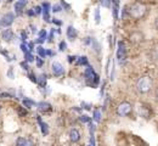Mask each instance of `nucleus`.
<instances>
[{"label":"nucleus","mask_w":158,"mask_h":146,"mask_svg":"<svg viewBox=\"0 0 158 146\" xmlns=\"http://www.w3.org/2000/svg\"><path fill=\"white\" fill-rule=\"evenodd\" d=\"M0 111H1V106H0Z\"/></svg>","instance_id":"obj_55"},{"label":"nucleus","mask_w":158,"mask_h":146,"mask_svg":"<svg viewBox=\"0 0 158 146\" xmlns=\"http://www.w3.org/2000/svg\"><path fill=\"white\" fill-rule=\"evenodd\" d=\"M21 38H22V42L23 43L26 42V39H27V34H26V32H22V33H21Z\"/></svg>","instance_id":"obj_45"},{"label":"nucleus","mask_w":158,"mask_h":146,"mask_svg":"<svg viewBox=\"0 0 158 146\" xmlns=\"http://www.w3.org/2000/svg\"><path fill=\"white\" fill-rule=\"evenodd\" d=\"M131 111H133V106H131L130 102H128V101H124V102L119 104L118 107H117V115L120 116V117L129 116L131 113Z\"/></svg>","instance_id":"obj_4"},{"label":"nucleus","mask_w":158,"mask_h":146,"mask_svg":"<svg viewBox=\"0 0 158 146\" xmlns=\"http://www.w3.org/2000/svg\"><path fill=\"white\" fill-rule=\"evenodd\" d=\"M91 42H93V40H91V38H90V37L84 38V44H85V45H90V44H91Z\"/></svg>","instance_id":"obj_39"},{"label":"nucleus","mask_w":158,"mask_h":146,"mask_svg":"<svg viewBox=\"0 0 158 146\" xmlns=\"http://www.w3.org/2000/svg\"><path fill=\"white\" fill-rule=\"evenodd\" d=\"M37 52H38V55H39L40 57H45V56H46V51H45V49H44L41 45H39V46L37 48Z\"/></svg>","instance_id":"obj_22"},{"label":"nucleus","mask_w":158,"mask_h":146,"mask_svg":"<svg viewBox=\"0 0 158 146\" xmlns=\"http://www.w3.org/2000/svg\"><path fill=\"white\" fill-rule=\"evenodd\" d=\"M156 100L158 101V86H157V89H156Z\"/></svg>","instance_id":"obj_53"},{"label":"nucleus","mask_w":158,"mask_h":146,"mask_svg":"<svg viewBox=\"0 0 158 146\" xmlns=\"http://www.w3.org/2000/svg\"><path fill=\"white\" fill-rule=\"evenodd\" d=\"M100 4H101L103 7H111L112 0H100Z\"/></svg>","instance_id":"obj_25"},{"label":"nucleus","mask_w":158,"mask_h":146,"mask_svg":"<svg viewBox=\"0 0 158 146\" xmlns=\"http://www.w3.org/2000/svg\"><path fill=\"white\" fill-rule=\"evenodd\" d=\"M59 49H60V51H64V50H66V43H64V42L60 43Z\"/></svg>","instance_id":"obj_36"},{"label":"nucleus","mask_w":158,"mask_h":146,"mask_svg":"<svg viewBox=\"0 0 158 146\" xmlns=\"http://www.w3.org/2000/svg\"><path fill=\"white\" fill-rule=\"evenodd\" d=\"M93 119H94L96 123H100V122H101V111H100V110H94Z\"/></svg>","instance_id":"obj_19"},{"label":"nucleus","mask_w":158,"mask_h":146,"mask_svg":"<svg viewBox=\"0 0 158 146\" xmlns=\"http://www.w3.org/2000/svg\"><path fill=\"white\" fill-rule=\"evenodd\" d=\"M155 27H156V29L158 31V17L156 19V21H155Z\"/></svg>","instance_id":"obj_51"},{"label":"nucleus","mask_w":158,"mask_h":146,"mask_svg":"<svg viewBox=\"0 0 158 146\" xmlns=\"http://www.w3.org/2000/svg\"><path fill=\"white\" fill-rule=\"evenodd\" d=\"M83 106H84V107H83V108H84V110H88V111H89V110H90V104H85V102H83Z\"/></svg>","instance_id":"obj_47"},{"label":"nucleus","mask_w":158,"mask_h":146,"mask_svg":"<svg viewBox=\"0 0 158 146\" xmlns=\"http://www.w3.org/2000/svg\"><path fill=\"white\" fill-rule=\"evenodd\" d=\"M67 59H68V62H71V63L74 62V60H77V57H76V56H73V55H69Z\"/></svg>","instance_id":"obj_43"},{"label":"nucleus","mask_w":158,"mask_h":146,"mask_svg":"<svg viewBox=\"0 0 158 146\" xmlns=\"http://www.w3.org/2000/svg\"><path fill=\"white\" fill-rule=\"evenodd\" d=\"M117 60L119 63H123L127 60V46L124 42H118L117 46Z\"/></svg>","instance_id":"obj_5"},{"label":"nucleus","mask_w":158,"mask_h":146,"mask_svg":"<svg viewBox=\"0 0 158 146\" xmlns=\"http://www.w3.org/2000/svg\"><path fill=\"white\" fill-rule=\"evenodd\" d=\"M28 48H29V51H32L33 48H34V44H33V43H29V44H28Z\"/></svg>","instance_id":"obj_48"},{"label":"nucleus","mask_w":158,"mask_h":146,"mask_svg":"<svg viewBox=\"0 0 158 146\" xmlns=\"http://www.w3.org/2000/svg\"><path fill=\"white\" fill-rule=\"evenodd\" d=\"M39 38L40 39H44V40L46 39V31L45 29H41L39 32Z\"/></svg>","instance_id":"obj_33"},{"label":"nucleus","mask_w":158,"mask_h":146,"mask_svg":"<svg viewBox=\"0 0 158 146\" xmlns=\"http://www.w3.org/2000/svg\"><path fill=\"white\" fill-rule=\"evenodd\" d=\"M41 7H43V16H44V21L50 22L51 21V19H50V10H51L50 4H49V2H43Z\"/></svg>","instance_id":"obj_9"},{"label":"nucleus","mask_w":158,"mask_h":146,"mask_svg":"<svg viewBox=\"0 0 158 146\" xmlns=\"http://www.w3.org/2000/svg\"><path fill=\"white\" fill-rule=\"evenodd\" d=\"M21 66L23 67V69H26V71H28V63H27V61L24 60L23 62H21Z\"/></svg>","instance_id":"obj_44"},{"label":"nucleus","mask_w":158,"mask_h":146,"mask_svg":"<svg viewBox=\"0 0 158 146\" xmlns=\"http://www.w3.org/2000/svg\"><path fill=\"white\" fill-rule=\"evenodd\" d=\"M27 48H28V45H27L26 43H22V44H21V50H22L24 54L28 52V50H29V49H27Z\"/></svg>","instance_id":"obj_34"},{"label":"nucleus","mask_w":158,"mask_h":146,"mask_svg":"<svg viewBox=\"0 0 158 146\" xmlns=\"http://www.w3.org/2000/svg\"><path fill=\"white\" fill-rule=\"evenodd\" d=\"M11 98H15V96L9 93H0V99H11Z\"/></svg>","instance_id":"obj_28"},{"label":"nucleus","mask_w":158,"mask_h":146,"mask_svg":"<svg viewBox=\"0 0 158 146\" xmlns=\"http://www.w3.org/2000/svg\"><path fill=\"white\" fill-rule=\"evenodd\" d=\"M0 54H1V55H4V56L6 57V60H7V61H10V60H11V59H10V55H9V52H7V51H6L4 48H0Z\"/></svg>","instance_id":"obj_27"},{"label":"nucleus","mask_w":158,"mask_h":146,"mask_svg":"<svg viewBox=\"0 0 158 146\" xmlns=\"http://www.w3.org/2000/svg\"><path fill=\"white\" fill-rule=\"evenodd\" d=\"M128 12H129V16L134 20H141L146 12H147V7L142 4V2H133L131 5L128 6Z\"/></svg>","instance_id":"obj_1"},{"label":"nucleus","mask_w":158,"mask_h":146,"mask_svg":"<svg viewBox=\"0 0 158 146\" xmlns=\"http://www.w3.org/2000/svg\"><path fill=\"white\" fill-rule=\"evenodd\" d=\"M95 22H96L98 24L101 22V16H100V9L99 7L95 10Z\"/></svg>","instance_id":"obj_29"},{"label":"nucleus","mask_w":158,"mask_h":146,"mask_svg":"<svg viewBox=\"0 0 158 146\" xmlns=\"http://www.w3.org/2000/svg\"><path fill=\"white\" fill-rule=\"evenodd\" d=\"M26 5H27V0H19V1L15 4V11H16L17 15L22 14V11H23V9L26 7Z\"/></svg>","instance_id":"obj_15"},{"label":"nucleus","mask_w":158,"mask_h":146,"mask_svg":"<svg viewBox=\"0 0 158 146\" xmlns=\"http://www.w3.org/2000/svg\"><path fill=\"white\" fill-rule=\"evenodd\" d=\"M46 55H49V56H54L55 54H54L51 50H46Z\"/></svg>","instance_id":"obj_49"},{"label":"nucleus","mask_w":158,"mask_h":146,"mask_svg":"<svg viewBox=\"0 0 158 146\" xmlns=\"http://www.w3.org/2000/svg\"><path fill=\"white\" fill-rule=\"evenodd\" d=\"M12 1H14V0H7V2H12Z\"/></svg>","instance_id":"obj_54"},{"label":"nucleus","mask_w":158,"mask_h":146,"mask_svg":"<svg viewBox=\"0 0 158 146\" xmlns=\"http://www.w3.org/2000/svg\"><path fill=\"white\" fill-rule=\"evenodd\" d=\"M67 37H68L69 40H74L78 37V32H77V29L73 26H69L67 28Z\"/></svg>","instance_id":"obj_14"},{"label":"nucleus","mask_w":158,"mask_h":146,"mask_svg":"<svg viewBox=\"0 0 158 146\" xmlns=\"http://www.w3.org/2000/svg\"><path fill=\"white\" fill-rule=\"evenodd\" d=\"M51 9H52V12H60V11H62V6L59 5V4H55Z\"/></svg>","instance_id":"obj_31"},{"label":"nucleus","mask_w":158,"mask_h":146,"mask_svg":"<svg viewBox=\"0 0 158 146\" xmlns=\"http://www.w3.org/2000/svg\"><path fill=\"white\" fill-rule=\"evenodd\" d=\"M38 85L40 88H45L46 86V74H40L38 77Z\"/></svg>","instance_id":"obj_18"},{"label":"nucleus","mask_w":158,"mask_h":146,"mask_svg":"<svg viewBox=\"0 0 158 146\" xmlns=\"http://www.w3.org/2000/svg\"><path fill=\"white\" fill-rule=\"evenodd\" d=\"M129 39H130V42L134 43V44H139V43H141L143 40V34L141 32H133L130 34Z\"/></svg>","instance_id":"obj_11"},{"label":"nucleus","mask_w":158,"mask_h":146,"mask_svg":"<svg viewBox=\"0 0 158 146\" xmlns=\"http://www.w3.org/2000/svg\"><path fill=\"white\" fill-rule=\"evenodd\" d=\"M27 15H28V16H35V11H34V9L28 10V11H27Z\"/></svg>","instance_id":"obj_41"},{"label":"nucleus","mask_w":158,"mask_h":146,"mask_svg":"<svg viewBox=\"0 0 158 146\" xmlns=\"http://www.w3.org/2000/svg\"><path fill=\"white\" fill-rule=\"evenodd\" d=\"M52 22H54V23H55V24H56V26H61V24H62V22H61V21H59V20H57V19H52Z\"/></svg>","instance_id":"obj_46"},{"label":"nucleus","mask_w":158,"mask_h":146,"mask_svg":"<svg viewBox=\"0 0 158 146\" xmlns=\"http://www.w3.org/2000/svg\"><path fill=\"white\" fill-rule=\"evenodd\" d=\"M76 63H77L78 66H89V61H88V57H86V56H80V57H77Z\"/></svg>","instance_id":"obj_17"},{"label":"nucleus","mask_w":158,"mask_h":146,"mask_svg":"<svg viewBox=\"0 0 158 146\" xmlns=\"http://www.w3.org/2000/svg\"><path fill=\"white\" fill-rule=\"evenodd\" d=\"M151 88H152V79L148 76L141 77L138 81V83H136V89H138L139 93H141V94L148 93L151 90Z\"/></svg>","instance_id":"obj_3"},{"label":"nucleus","mask_w":158,"mask_h":146,"mask_svg":"<svg viewBox=\"0 0 158 146\" xmlns=\"http://www.w3.org/2000/svg\"><path fill=\"white\" fill-rule=\"evenodd\" d=\"M23 105H24V107L26 108H32L34 105H35V102L33 101V100H29V99H23Z\"/></svg>","instance_id":"obj_20"},{"label":"nucleus","mask_w":158,"mask_h":146,"mask_svg":"<svg viewBox=\"0 0 158 146\" xmlns=\"http://www.w3.org/2000/svg\"><path fill=\"white\" fill-rule=\"evenodd\" d=\"M37 121L39 122V127H40V129H41V133H43L44 135L49 134V125L46 124L45 122H43V121H41V118H40L39 116L37 117Z\"/></svg>","instance_id":"obj_16"},{"label":"nucleus","mask_w":158,"mask_h":146,"mask_svg":"<svg viewBox=\"0 0 158 146\" xmlns=\"http://www.w3.org/2000/svg\"><path fill=\"white\" fill-rule=\"evenodd\" d=\"M15 21V14L14 12H6L0 19V26L1 27H10Z\"/></svg>","instance_id":"obj_6"},{"label":"nucleus","mask_w":158,"mask_h":146,"mask_svg":"<svg viewBox=\"0 0 158 146\" xmlns=\"http://www.w3.org/2000/svg\"><path fill=\"white\" fill-rule=\"evenodd\" d=\"M51 69H52V74H54L55 77H61V76L64 74V68H63V66H62L59 61L52 62V65H51Z\"/></svg>","instance_id":"obj_7"},{"label":"nucleus","mask_w":158,"mask_h":146,"mask_svg":"<svg viewBox=\"0 0 158 146\" xmlns=\"http://www.w3.org/2000/svg\"><path fill=\"white\" fill-rule=\"evenodd\" d=\"M7 76H9V78H11V79L15 78V74H14V67H10V69L7 71Z\"/></svg>","instance_id":"obj_32"},{"label":"nucleus","mask_w":158,"mask_h":146,"mask_svg":"<svg viewBox=\"0 0 158 146\" xmlns=\"http://www.w3.org/2000/svg\"><path fill=\"white\" fill-rule=\"evenodd\" d=\"M27 146H34V144H33L32 140H28V141H27Z\"/></svg>","instance_id":"obj_50"},{"label":"nucleus","mask_w":158,"mask_h":146,"mask_svg":"<svg viewBox=\"0 0 158 146\" xmlns=\"http://www.w3.org/2000/svg\"><path fill=\"white\" fill-rule=\"evenodd\" d=\"M14 37H15V34H14L12 29H5L1 32V38L4 42H11L14 39Z\"/></svg>","instance_id":"obj_13"},{"label":"nucleus","mask_w":158,"mask_h":146,"mask_svg":"<svg viewBox=\"0 0 158 146\" xmlns=\"http://www.w3.org/2000/svg\"><path fill=\"white\" fill-rule=\"evenodd\" d=\"M27 139H24V138H19L17 140H16V146H27Z\"/></svg>","instance_id":"obj_24"},{"label":"nucleus","mask_w":158,"mask_h":146,"mask_svg":"<svg viewBox=\"0 0 158 146\" xmlns=\"http://www.w3.org/2000/svg\"><path fill=\"white\" fill-rule=\"evenodd\" d=\"M24 60H26L27 62H33V61H34V56L32 55L31 51H28V52L24 54Z\"/></svg>","instance_id":"obj_21"},{"label":"nucleus","mask_w":158,"mask_h":146,"mask_svg":"<svg viewBox=\"0 0 158 146\" xmlns=\"http://www.w3.org/2000/svg\"><path fill=\"white\" fill-rule=\"evenodd\" d=\"M88 68L84 72V77H85V83L88 86L91 88H98L100 84V76L94 71V68L91 66H86Z\"/></svg>","instance_id":"obj_2"},{"label":"nucleus","mask_w":158,"mask_h":146,"mask_svg":"<svg viewBox=\"0 0 158 146\" xmlns=\"http://www.w3.org/2000/svg\"><path fill=\"white\" fill-rule=\"evenodd\" d=\"M54 32H55L54 29H51V31H50V35H49V43H51L52 40H54Z\"/></svg>","instance_id":"obj_40"},{"label":"nucleus","mask_w":158,"mask_h":146,"mask_svg":"<svg viewBox=\"0 0 158 146\" xmlns=\"http://www.w3.org/2000/svg\"><path fill=\"white\" fill-rule=\"evenodd\" d=\"M61 5H62V6L64 7V9H67V10H68V9L71 7V6H69V5H68V4H67V2L64 1V0H61Z\"/></svg>","instance_id":"obj_42"},{"label":"nucleus","mask_w":158,"mask_h":146,"mask_svg":"<svg viewBox=\"0 0 158 146\" xmlns=\"http://www.w3.org/2000/svg\"><path fill=\"white\" fill-rule=\"evenodd\" d=\"M19 115H20V116H26V115H27V111H26L23 107H20V108H19Z\"/></svg>","instance_id":"obj_38"},{"label":"nucleus","mask_w":158,"mask_h":146,"mask_svg":"<svg viewBox=\"0 0 158 146\" xmlns=\"http://www.w3.org/2000/svg\"><path fill=\"white\" fill-rule=\"evenodd\" d=\"M68 138H69V140L72 141V143H78L79 140H80V138H81V135H80V131H79L77 128H72L71 130H69V134H68Z\"/></svg>","instance_id":"obj_8"},{"label":"nucleus","mask_w":158,"mask_h":146,"mask_svg":"<svg viewBox=\"0 0 158 146\" xmlns=\"http://www.w3.org/2000/svg\"><path fill=\"white\" fill-rule=\"evenodd\" d=\"M1 1H2V0H0V2H1Z\"/></svg>","instance_id":"obj_56"},{"label":"nucleus","mask_w":158,"mask_h":146,"mask_svg":"<svg viewBox=\"0 0 158 146\" xmlns=\"http://www.w3.org/2000/svg\"><path fill=\"white\" fill-rule=\"evenodd\" d=\"M34 11H35V15H40L43 12V7L41 6H35L34 7Z\"/></svg>","instance_id":"obj_35"},{"label":"nucleus","mask_w":158,"mask_h":146,"mask_svg":"<svg viewBox=\"0 0 158 146\" xmlns=\"http://www.w3.org/2000/svg\"><path fill=\"white\" fill-rule=\"evenodd\" d=\"M80 122H83V123H90V117L89 116H86V115H83V116H80Z\"/></svg>","instance_id":"obj_26"},{"label":"nucleus","mask_w":158,"mask_h":146,"mask_svg":"<svg viewBox=\"0 0 158 146\" xmlns=\"http://www.w3.org/2000/svg\"><path fill=\"white\" fill-rule=\"evenodd\" d=\"M118 12L119 4H113V17H114V20H118Z\"/></svg>","instance_id":"obj_23"},{"label":"nucleus","mask_w":158,"mask_h":146,"mask_svg":"<svg viewBox=\"0 0 158 146\" xmlns=\"http://www.w3.org/2000/svg\"><path fill=\"white\" fill-rule=\"evenodd\" d=\"M51 110H52L51 104H49V102H46V101H40L39 104H38V111H39V112L48 113V112H50Z\"/></svg>","instance_id":"obj_12"},{"label":"nucleus","mask_w":158,"mask_h":146,"mask_svg":"<svg viewBox=\"0 0 158 146\" xmlns=\"http://www.w3.org/2000/svg\"><path fill=\"white\" fill-rule=\"evenodd\" d=\"M139 113H140V116L143 117V118H150L152 111H151V108H150L148 106H146V105H141L140 108H139Z\"/></svg>","instance_id":"obj_10"},{"label":"nucleus","mask_w":158,"mask_h":146,"mask_svg":"<svg viewBox=\"0 0 158 146\" xmlns=\"http://www.w3.org/2000/svg\"><path fill=\"white\" fill-rule=\"evenodd\" d=\"M43 65H44V61H43V57H37V66H38V67H41V66H43Z\"/></svg>","instance_id":"obj_37"},{"label":"nucleus","mask_w":158,"mask_h":146,"mask_svg":"<svg viewBox=\"0 0 158 146\" xmlns=\"http://www.w3.org/2000/svg\"><path fill=\"white\" fill-rule=\"evenodd\" d=\"M44 42H45V40H44V39H40V38H38V40H37V43H38V44H43Z\"/></svg>","instance_id":"obj_52"},{"label":"nucleus","mask_w":158,"mask_h":146,"mask_svg":"<svg viewBox=\"0 0 158 146\" xmlns=\"http://www.w3.org/2000/svg\"><path fill=\"white\" fill-rule=\"evenodd\" d=\"M28 78L31 79V82H33V83H38V79H37V77H35V74H34L33 72H31V73L28 74Z\"/></svg>","instance_id":"obj_30"}]
</instances>
